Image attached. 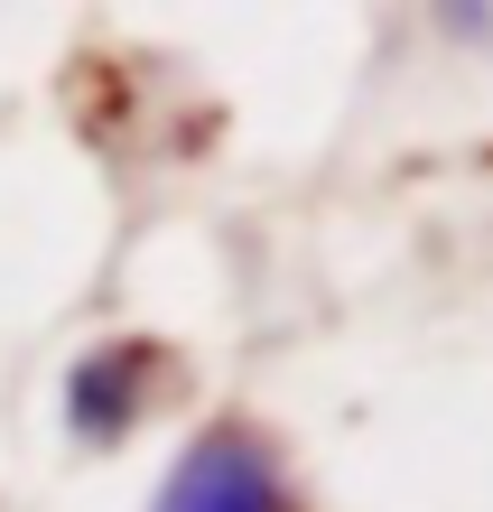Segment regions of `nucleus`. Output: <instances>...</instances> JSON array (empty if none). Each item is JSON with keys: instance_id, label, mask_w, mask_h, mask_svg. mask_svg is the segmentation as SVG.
<instances>
[{"instance_id": "obj_1", "label": "nucleus", "mask_w": 493, "mask_h": 512, "mask_svg": "<svg viewBox=\"0 0 493 512\" xmlns=\"http://www.w3.org/2000/svg\"><path fill=\"white\" fill-rule=\"evenodd\" d=\"M149 512H289V485H280V457L252 429H205L168 466V485H159Z\"/></svg>"}, {"instance_id": "obj_2", "label": "nucleus", "mask_w": 493, "mask_h": 512, "mask_svg": "<svg viewBox=\"0 0 493 512\" xmlns=\"http://www.w3.org/2000/svg\"><path fill=\"white\" fill-rule=\"evenodd\" d=\"M149 382H159V354L149 345H94L75 364V382H66V419H75V438L84 447H121L131 438V419L149 410Z\"/></svg>"}]
</instances>
